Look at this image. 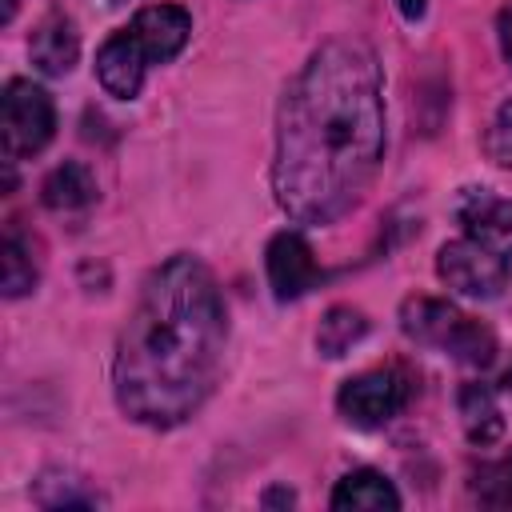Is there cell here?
I'll return each instance as SVG.
<instances>
[{"mask_svg": "<svg viewBox=\"0 0 512 512\" xmlns=\"http://www.w3.org/2000/svg\"><path fill=\"white\" fill-rule=\"evenodd\" d=\"M384 160V76L368 44L328 40L296 72L276 116L272 188L300 224L348 216Z\"/></svg>", "mask_w": 512, "mask_h": 512, "instance_id": "1", "label": "cell"}, {"mask_svg": "<svg viewBox=\"0 0 512 512\" xmlns=\"http://www.w3.org/2000/svg\"><path fill=\"white\" fill-rule=\"evenodd\" d=\"M228 308L216 276L196 256L164 260L140 288L120 332L112 388L124 416L176 428L212 396L224 364Z\"/></svg>", "mask_w": 512, "mask_h": 512, "instance_id": "2", "label": "cell"}, {"mask_svg": "<svg viewBox=\"0 0 512 512\" xmlns=\"http://www.w3.org/2000/svg\"><path fill=\"white\" fill-rule=\"evenodd\" d=\"M192 32V16L176 4H148L132 16L128 28H120L116 36L104 40L100 56H96V76L104 84L108 96L116 100H132L144 88V76L152 64L172 60Z\"/></svg>", "mask_w": 512, "mask_h": 512, "instance_id": "3", "label": "cell"}, {"mask_svg": "<svg viewBox=\"0 0 512 512\" xmlns=\"http://www.w3.org/2000/svg\"><path fill=\"white\" fill-rule=\"evenodd\" d=\"M400 328L416 340L428 344L468 368H488L496 360V336L492 328H484L480 320H472L468 312H460L448 300L436 296H408L400 304Z\"/></svg>", "mask_w": 512, "mask_h": 512, "instance_id": "4", "label": "cell"}, {"mask_svg": "<svg viewBox=\"0 0 512 512\" xmlns=\"http://www.w3.org/2000/svg\"><path fill=\"white\" fill-rule=\"evenodd\" d=\"M0 128H4V156H36L56 132V108L44 88L32 80H8L0 96Z\"/></svg>", "mask_w": 512, "mask_h": 512, "instance_id": "5", "label": "cell"}, {"mask_svg": "<svg viewBox=\"0 0 512 512\" xmlns=\"http://www.w3.org/2000/svg\"><path fill=\"white\" fill-rule=\"evenodd\" d=\"M436 272L440 280L460 292V296H472V300H496L504 296L508 280H512V268H508V256L484 248L480 240L464 236V240H448L436 256Z\"/></svg>", "mask_w": 512, "mask_h": 512, "instance_id": "6", "label": "cell"}, {"mask_svg": "<svg viewBox=\"0 0 512 512\" xmlns=\"http://www.w3.org/2000/svg\"><path fill=\"white\" fill-rule=\"evenodd\" d=\"M408 404V380L400 368H372L340 384L336 408L356 428H380Z\"/></svg>", "mask_w": 512, "mask_h": 512, "instance_id": "7", "label": "cell"}, {"mask_svg": "<svg viewBox=\"0 0 512 512\" xmlns=\"http://www.w3.org/2000/svg\"><path fill=\"white\" fill-rule=\"evenodd\" d=\"M264 256H268L264 264H268V284H272L276 300H300L324 276L316 268L312 248H308V240L300 232H276L268 240V252Z\"/></svg>", "mask_w": 512, "mask_h": 512, "instance_id": "8", "label": "cell"}, {"mask_svg": "<svg viewBox=\"0 0 512 512\" xmlns=\"http://www.w3.org/2000/svg\"><path fill=\"white\" fill-rule=\"evenodd\" d=\"M464 232L472 240H480L484 248L500 252V256H512V200H500V196H488V192H468L456 208Z\"/></svg>", "mask_w": 512, "mask_h": 512, "instance_id": "9", "label": "cell"}, {"mask_svg": "<svg viewBox=\"0 0 512 512\" xmlns=\"http://www.w3.org/2000/svg\"><path fill=\"white\" fill-rule=\"evenodd\" d=\"M28 52H32V64H36L44 76H64V72H72L76 56H80V36H76L72 16L48 12V16L32 28Z\"/></svg>", "mask_w": 512, "mask_h": 512, "instance_id": "10", "label": "cell"}, {"mask_svg": "<svg viewBox=\"0 0 512 512\" xmlns=\"http://www.w3.org/2000/svg\"><path fill=\"white\" fill-rule=\"evenodd\" d=\"M332 508H340V512H384V508H400V492L392 488V480L384 476V472H376V468H356V472H348L340 484H336V492H332Z\"/></svg>", "mask_w": 512, "mask_h": 512, "instance_id": "11", "label": "cell"}, {"mask_svg": "<svg viewBox=\"0 0 512 512\" xmlns=\"http://www.w3.org/2000/svg\"><path fill=\"white\" fill-rule=\"evenodd\" d=\"M40 196H44V208H52V212H84L96 200V180L84 164L68 160V164L48 172Z\"/></svg>", "mask_w": 512, "mask_h": 512, "instance_id": "12", "label": "cell"}, {"mask_svg": "<svg viewBox=\"0 0 512 512\" xmlns=\"http://www.w3.org/2000/svg\"><path fill=\"white\" fill-rule=\"evenodd\" d=\"M460 420H464V432L472 444L488 448L504 436V416H500V404L492 396V388L484 384H464L460 388Z\"/></svg>", "mask_w": 512, "mask_h": 512, "instance_id": "13", "label": "cell"}, {"mask_svg": "<svg viewBox=\"0 0 512 512\" xmlns=\"http://www.w3.org/2000/svg\"><path fill=\"white\" fill-rule=\"evenodd\" d=\"M364 332H368V320H364L360 308H352V304H332V308L324 312L320 328H316V348H320V356H332V360H336V356L352 352V344H360Z\"/></svg>", "mask_w": 512, "mask_h": 512, "instance_id": "14", "label": "cell"}, {"mask_svg": "<svg viewBox=\"0 0 512 512\" xmlns=\"http://www.w3.org/2000/svg\"><path fill=\"white\" fill-rule=\"evenodd\" d=\"M36 280H40V272H36L32 248H28V240L20 236V228L8 224V232H4V296L16 300V296L32 292Z\"/></svg>", "mask_w": 512, "mask_h": 512, "instance_id": "15", "label": "cell"}, {"mask_svg": "<svg viewBox=\"0 0 512 512\" xmlns=\"http://www.w3.org/2000/svg\"><path fill=\"white\" fill-rule=\"evenodd\" d=\"M36 504H44V508H96L100 492L84 488V480H76V476L44 472L36 480Z\"/></svg>", "mask_w": 512, "mask_h": 512, "instance_id": "16", "label": "cell"}, {"mask_svg": "<svg viewBox=\"0 0 512 512\" xmlns=\"http://www.w3.org/2000/svg\"><path fill=\"white\" fill-rule=\"evenodd\" d=\"M472 496L488 508H512V452L480 464V472L472 476Z\"/></svg>", "mask_w": 512, "mask_h": 512, "instance_id": "17", "label": "cell"}, {"mask_svg": "<svg viewBox=\"0 0 512 512\" xmlns=\"http://www.w3.org/2000/svg\"><path fill=\"white\" fill-rule=\"evenodd\" d=\"M484 148H488V156L496 164L512 168V100L500 104V112H496V120H492V128L484 136Z\"/></svg>", "mask_w": 512, "mask_h": 512, "instance_id": "18", "label": "cell"}, {"mask_svg": "<svg viewBox=\"0 0 512 512\" xmlns=\"http://www.w3.org/2000/svg\"><path fill=\"white\" fill-rule=\"evenodd\" d=\"M496 32H500V48H504V60L512 64V8H504V12H500V24H496Z\"/></svg>", "mask_w": 512, "mask_h": 512, "instance_id": "19", "label": "cell"}, {"mask_svg": "<svg viewBox=\"0 0 512 512\" xmlns=\"http://www.w3.org/2000/svg\"><path fill=\"white\" fill-rule=\"evenodd\" d=\"M396 8L404 12V20H420L424 8H428V0H396Z\"/></svg>", "mask_w": 512, "mask_h": 512, "instance_id": "20", "label": "cell"}, {"mask_svg": "<svg viewBox=\"0 0 512 512\" xmlns=\"http://www.w3.org/2000/svg\"><path fill=\"white\" fill-rule=\"evenodd\" d=\"M292 500H296L292 492H268V496H264V504H292Z\"/></svg>", "mask_w": 512, "mask_h": 512, "instance_id": "21", "label": "cell"}, {"mask_svg": "<svg viewBox=\"0 0 512 512\" xmlns=\"http://www.w3.org/2000/svg\"><path fill=\"white\" fill-rule=\"evenodd\" d=\"M16 16V0H4V20H12Z\"/></svg>", "mask_w": 512, "mask_h": 512, "instance_id": "22", "label": "cell"}, {"mask_svg": "<svg viewBox=\"0 0 512 512\" xmlns=\"http://www.w3.org/2000/svg\"><path fill=\"white\" fill-rule=\"evenodd\" d=\"M96 4H108V8H116V4H124V0H96Z\"/></svg>", "mask_w": 512, "mask_h": 512, "instance_id": "23", "label": "cell"}, {"mask_svg": "<svg viewBox=\"0 0 512 512\" xmlns=\"http://www.w3.org/2000/svg\"><path fill=\"white\" fill-rule=\"evenodd\" d=\"M504 384H508V392H512V368H508V376H504Z\"/></svg>", "mask_w": 512, "mask_h": 512, "instance_id": "24", "label": "cell"}]
</instances>
